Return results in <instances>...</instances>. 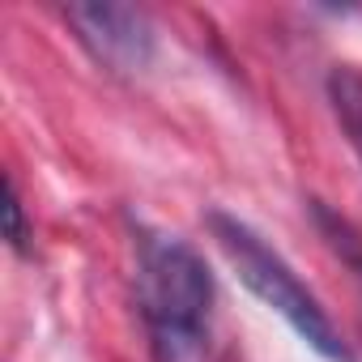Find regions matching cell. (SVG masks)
I'll list each match as a JSON object with an SVG mask.
<instances>
[{"label": "cell", "mask_w": 362, "mask_h": 362, "mask_svg": "<svg viewBox=\"0 0 362 362\" xmlns=\"http://www.w3.org/2000/svg\"><path fill=\"white\" fill-rule=\"evenodd\" d=\"M81 47L111 73H145L153 60V26L149 13L119 0H77L64 9Z\"/></svg>", "instance_id": "cell-3"}, {"label": "cell", "mask_w": 362, "mask_h": 362, "mask_svg": "<svg viewBox=\"0 0 362 362\" xmlns=\"http://www.w3.org/2000/svg\"><path fill=\"white\" fill-rule=\"evenodd\" d=\"M5 239L13 252H26V214H22V192L13 175H5Z\"/></svg>", "instance_id": "cell-5"}, {"label": "cell", "mask_w": 362, "mask_h": 362, "mask_svg": "<svg viewBox=\"0 0 362 362\" xmlns=\"http://www.w3.org/2000/svg\"><path fill=\"white\" fill-rule=\"evenodd\" d=\"M136 303L149 328L153 362H205L214 277L192 243L158 230L136 239Z\"/></svg>", "instance_id": "cell-1"}, {"label": "cell", "mask_w": 362, "mask_h": 362, "mask_svg": "<svg viewBox=\"0 0 362 362\" xmlns=\"http://www.w3.org/2000/svg\"><path fill=\"white\" fill-rule=\"evenodd\" d=\"M209 230H214L222 256L230 260L235 277H239L269 311H277L320 358H328V362H354L349 345L341 341V332H337V324L328 320V311L320 307V298L298 281V273H294L247 222H239V218L214 209V214H209Z\"/></svg>", "instance_id": "cell-2"}, {"label": "cell", "mask_w": 362, "mask_h": 362, "mask_svg": "<svg viewBox=\"0 0 362 362\" xmlns=\"http://www.w3.org/2000/svg\"><path fill=\"white\" fill-rule=\"evenodd\" d=\"M328 103H332V115H337L349 149L362 162V69H349V64L332 69L328 73Z\"/></svg>", "instance_id": "cell-4"}]
</instances>
